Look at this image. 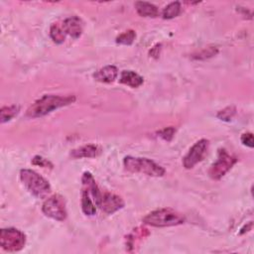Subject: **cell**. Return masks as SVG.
Here are the masks:
<instances>
[{"label": "cell", "instance_id": "6da1fadb", "mask_svg": "<svg viewBox=\"0 0 254 254\" xmlns=\"http://www.w3.org/2000/svg\"><path fill=\"white\" fill-rule=\"evenodd\" d=\"M75 100L74 95H53V94H46L43 95L41 98L36 100L26 112V115L30 118H37L45 116L52 111L59 109L61 107L66 106L72 103Z\"/></svg>", "mask_w": 254, "mask_h": 254}, {"label": "cell", "instance_id": "7a4b0ae2", "mask_svg": "<svg viewBox=\"0 0 254 254\" xmlns=\"http://www.w3.org/2000/svg\"><path fill=\"white\" fill-rule=\"evenodd\" d=\"M143 222L155 227H167L184 223L185 217L172 208H160L144 216Z\"/></svg>", "mask_w": 254, "mask_h": 254}, {"label": "cell", "instance_id": "3957f363", "mask_svg": "<svg viewBox=\"0 0 254 254\" xmlns=\"http://www.w3.org/2000/svg\"><path fill=\"white\" fill-rule=\"evenodd\" d=\"M20 179L25 188L38 198H44L51 192L49 182L33 170H21Z\"/></svg>", "mask_w": 254, "mask_h": 254}, {"label": "cell", "instance_id": "277c9868", "mask_svg": "<svg viewBox=\"0 0 254 254\" xmlns=\"http://www.w3.org/2000/svg\"><path fill=\"white\" fill-rule=\"evenodd\" d=\"M125 169L132 173H141L151 177H162L165 175V169L147 158H137L127 156L123 160Z\"/></svg>", "mask_w": 254, "mask_h": 254}, {"label": "cell", "instance_id": "5b68a950", "mask_svg": "<svg viewBox=\"0 0 254 254\" xmlns=\"http://www.w3.org/2000/svg\"><path fill=\"white\" fill-rule=\"evenodd\" d=\"M26 243V235L16 228H2L0 231L1 247L7 251H19Z\"/></svg>", "mask_w": 254, "mask_h": 254}, {"label": "cell", "instance_id": "8992f818", "mask_svg": "<svg viewBox=\"0 0 254 254\" xmlns=\"http://www.w3.org/2000/svg\"><path fill=\"white\" fill-rule=\"evenodd\" d=\"M237 159L229 154L225 149H220L218 151L216 161L210 166L208 175L213 180L221 179L236 163Z\"/></svg>", "mask_w": 254, "mask_h": 254}, {"label": "cell", "instance_id": "52a82bcc", "mask_svg": "<svg viewBox=\"0 0 254 254\" xmlns=\"http://www.w3.org/2000/svg\"><path fill=\"white\" fill-rule=\"evenodd\" d=\"M42 211L48 217L58 221H64L66 218L65 201L61 194L50 196L42 206Z\"/></svg>", "mask_w": 254, "mask_h": 254}, {"label": "cell", "instance_id": "ba28073f", "mask_svg": "<svg viewBox=\"0 0 254 254\" xmlns=\"http://www.w3.org/2000/svg\"><path fill=\"white\" fill-rule=\"evenodd\" d=\"M208 148V140L200 139L195 142L183 159V165L186 169L193 168L197 163L202 161Z\"/></svg>", "mask_w": 254, "mask_h": 254}, {"label": "cell", "instance_id": "9c48e42d", "mask_svg": "<svg viewBox=\"0 0 254 254\" xmlns=\"http://www.w3.org/2000/svg\"><path fill=\"white\" fill-rule=\"evenodd\" d=\"M98 206L105 213L112 214L124 206V201L120 196L114 193L104 192V193H101V198L99 200Z\"/></svg>", "mask_w": 254, "mask_h": 254}, {"label": "cell", "instance_id": "30bf717a", "mask_svg": "<svg viewBox=\"0 0 254 254\" xmlns=\"http://www.w3.org/2000/svg\"><path fill=\"white\" fill-rule=\"evenodd\" d=\"M62 28L65 35H68L73 39H78L82 33L81 20L75 16L66 18L62 24Z\"/></svg>", "mask_w": 254, "mask_h": 254}, {"label": "cell", "instance_id": "8fae6325", "mask_svg": "<svg viewBox=\"0 0 254 254\" xmlns=\"http://www.w3.org/2000/svg\"><path fill=\"white\" fill-rule=\"evenodd\" d=\"M118 75V69L115 65H105L95 71L93 77L100 82H112L116 79Z\"/></svg>", "mask_w": 254, "mask_h": 254}, {"label": "cell", "instance_id": "7c38bea8", "mask_svg": "<svg viewBox=\"0 0 254 254\" xmlns=\"http://www.w3.org/2000/svg\"><path fill=\"white\" fill-rule=\"evenodd\" d=\"M100 153V148L97 145L93 144H88L81 146L79 148L73 149L70 152V156L74 159L78 158H93L98 156Z\"/></svg>", "mask_w": 254, "mask_h": 254}, {"label": "cell", "instance_id": "4fadbf2b", "mask_svg": "<svg viewBox=\"0 0 254 254\" xmlns=\"http://www.w3.org/2000/svg\"><path fill=\"white\" fill-rule=\"evenodd\" d=\"M135 8L137 13L142 17L155 18L159 16V9L157 6L146 1H137L135 3Z\"/></svg>", "mask_w": 254, "mask_h": 254}, {"label": "cell", "instance_id": "5bb4252c", "mask_svg": "<svg viewBox=\"0 0 254 254\" xmlns=\"http://www.w3.org/2000/svg\"><path fill=\"white\" fill-rule=\"evenodd\" d=\"M119 81L130 87H139L143 84V77L133 70H123L120 74Z\"/></svg>", "mask_w": 254, "mask_h": 254}, {"label": "cell", "instance_id": "9a60e30c", "mask_svg": "<svg viewBox=\"0 0 254 254\" xmlns=\"http://www.w3.org/2000/svg\"><path fill=\"white\" fill-rule=\"evenodd\" d=\"M90 193L83 190H81V209L86 215H93L96 212V204L92 198H90Z\"/></svg>", "mask_w": 254, "mask_h": 254}, {"label": "cell", "instance_id": "2e32d148", "mask_svg": "<svg viewBox=\"0 0 254 254\" xmlns=\"http://www.w3.org/2000/svg\"><path fill=\"white\" fill-rule=\"evenodd\" d=\"M180 12H181V3L178 1H175L166 6V8L163 10L162 16L164 19H173L177 17L180 14Z\"/></svg>", "mask_w": 254, "mask_h": 254}, {"label": "cell", "instance_id": "e0dca14e", "mask_svg": "<svg viewBox=\"0 0 254 254\" xmlns=\"http://www.w3.org/2000/svg\"><path fill=\"white\" fill-rule=\"evenodd\" d=\"M19 112V106L17 105H10V106H3L0 110L1 114V122L5 123L11 120L14 116H16Z\"/></svg>", "mask_w": 254, "mask_h": 254}, {"label": "cell", "instance_id": "ac0fdd59", "mask_svg": "<svg viewBox=\"0 0 254 254\" xmlns=\"http://www.w3.org/2000/svg\"><path fill=\"white\" fill-rule=\"evenodd\" d=\"M50 36L56 44H62V43H64V41L65 39L64 31L63 30L62 26H59L57 24L52 25V27L50 29Z\"/></svg>", "mask_w": 254, "mask_h": 254}, {"label": "cell", "instance_id": "d6986e66", "mask_svg": "<svg viewBox=\"0 0 254 254\" xmlns=\"http://www.w3.org/2000/svg\"><path fill=\"white\" fill-rule=\"evenodd\" d=\"M136 38V34L133 30H128L122 34H120L116 38V43L121 45H131Z\"/></svg>", "mask_w": 254, "mask_h": 254}, {"label": "cell", "instance_id": "ffe728a7", "mask_svg": "<svg viewBox=\"0 0 254 254\" xmlns=\"http://www.w3.org/2000/svg\"><path fill=\"white\" fill-rule=\"evenodd\" d=\"M234 113H235L234 107H227V108L221 110V111L217 114V117L220 118L221 120H226V121H228L230 118H232V116H233Z\"/></svg>", "mask_w": 254, "mask_h": 254}, {"label": "cell", "instance_id": "44dd1931", "mask_svg": "<svg viewBox=\"0 0 254 254\" xmlns=\"http://www.w3.org/2000/svg\"><path fill=\"white\" fill-rule=\"evenodd\" d=\"M241 143L249 148H253V134L250 132L242 134Z\"/></svg>", "mask_w": 254, "mask_h": 254}, {"label": "cell", "instance_id": "7402d4cb", "mask_svg": "<svg viewBox=\"0 0 254 254\" xmlns=\"http://www.w3.org/2000/svg\"><path fill=\"white\" fill-rule=\"evenodd\" d=\"M175 132H176V130H175V128H173V127L165 128L164 130H162V131L160 132V136H161L163 139H165V140H167V141H170V140L173 138Z\"/></svg>", "mask_w": 254, "mask_h": 254}, {"label": "cell", "instance_id": "603a6c76", "mask_svg": "<svg viewBox=\"0 0 254 254\" xmlns=\"http://www.w3.org/2000/svg\"><path fill=\"white\" fill-rule=\"evenodd\" d=\"M33 164H34V165H37V166H40V167H44V168H46V167H48V166L52 167V164H51L49 161H47L46 159H44V158H42V157H40V156H35V157H34V159H33Z\"/></svg>", "mask_w": 254, "mask_h": 254}]
</instances>
